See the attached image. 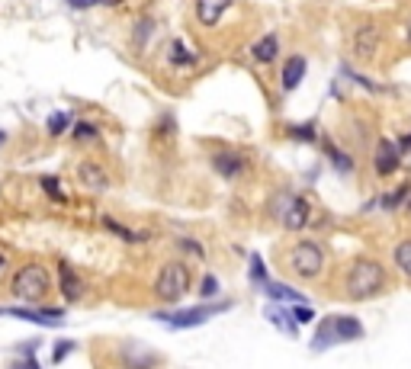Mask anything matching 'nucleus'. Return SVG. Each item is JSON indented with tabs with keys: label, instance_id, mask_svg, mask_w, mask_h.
<instances>
[{
	"label": "nucleus",
	"instance_id": "nucleus-1",
	"mask_svg": "<svg viewBox=\"0 0 411 369\" xmlns=\"http://www.w3.org/2000/svg\"><path fill=\"white\" fill-rule=\"evenodd\" d=\"M382 286H386V270L373 257H360L351 264V270L344 273V293L353 302L373 299V295L382 293Z\"/></svg>",
	"mask_w": 411,
	"mask_h": 369
},
{
	"label": "nucleus",
	"instance_id": "nucleus-2",
	"mask_svg": "<svg viewBox=\"0 0 411 369\" xmlns=\"http://www.w3.org/2000/svg\"><path fill=\"white\" fill-rule=\"evenodd\" d=\"M363 337V324L351 315H328L325 321L318 324L312 340V350H328L335 344H347V340H357Z\"/></svg>",
	"mask_w": 411,
	"mask_h": 369
},
{
	"label": "nucleus",
	"instance_id": "nucleus-3",
	"mask_svg": "<svg viewBox=\"0 0 411 369\" xmlns=\"http://www.w3.org/2000/svg\"><path fill=\"white\" fill-rule=\"evenodd\" d=\"M48 289H52V279H48V270L42 264H23L10 283V293L23 302H42Z\"/></svg>",
	"mask_w": 411,
	"mask_h": 369
},
{
	"label": "nucleus",
	"instance_id": "nucleus-4",
	"mask_svg": "<svg viewBox=\"0 0 411 369\" xmlns=\"http://www.w3.org/2000/svg\"><path fill=\"white\" fill-rule=\"evenodd\" d=\"M274 219L286 232H302L312 222V206L305 203L302 196H296V193H280L274 199Z\"/></svg>",
	"mask_w": 411,
	"mask_h": 369
},
{
	"label": "nucleus",
	"instance_id": "nucleus-5",
	"mask_svg": "<svg viewBox=\"0 0 411 369\" xmlns=\"http://www.w3.org/2000/svg\"><path fill=\"white\" fill-rule=\"evenodd\" d=\"M187 289H190V270H187V264L170 260V264L161 267L158 279H154V295L161 302H180L187 295Z\"/></svg>",
	"mask_w": 411,
	"mask_h": 369
},
{
	"label": "nucleus",
	"instance_id": "nucleus-6",
	"mask_svg": "<svg viewBox=\"0 0 411 369\" xmlns=\"http://www.w3.org/2000/svg\"><path fill=\"white\" fill-rule=\"evenodd\" d=\"M290 270L299 279H315L325 270V250L315 241H299L290 248Z\"/></svg>",
	"mask_w": 411,
	"mask_h": 369
},
{
	"label": "nucleus",
	"instance_id": "nucleus-7",
	"mask_svg": "<svg viewBox=\"0 0 411 369\" xmlns=\"http://www.w3.org/2000/svg\"><path fill=\"white\" fill-rule=\"evenodd\" d=\"M229 311V302H219V305H196V309H180V311H158V321H168L174 331H187V328H199L209 318Z\"/></svg>",
	"mask_w": 411,
	"mask_h": 369
},
{
	"label": "nucleus",
	"instance_id": "nucleus-8",
	"mask_svg": "<svg viewBox=\"0 0 411 369\" xmlns=\"http://www.w3.org/2000/svg\"><path fill=\"white\" fill-rule=\"evenodd\" d=\"M379 42H382V26L376 20H363L351 36V52L360 61H373V55L379 52Z\"/></svg>",
	"mask_w": 411,
	"mask_h": 369
},
{
	"label": "nucleus",
	"instance_id": "nucleus-9",
	"mask_svg": "<svg viewBox=\"0 0 411 369\" xmlns=\"http://www.w3.org/2000/svg\"><path fill=\"white\" fill-rule=\"evenodd\" d=\"M398 164H402L398 145L392 142V138H382V142L376 145V154H373V170L379 173V177H389V173L398 170Z\"/></svg>",
	"mask_w": 411,
	"mask_h": 369
},
{
	"label": "nucleus",
	"instance_id": "nucleus-10",
	"mask_svg": "<svg viewBox=\"0 0 411 369\" xmlns=\"http://www.w3.org/2000/svg\"><path fill=\"white\" fill-rule=\"evenodd\" d=\"M231 0H196V20L206 26V29H213V26L222 23V16L229 13Z\"/></svg>",
	"mask_w": 411,
	"mask_h": 369
},
{
	"label": "nucleus",
	"instance_id": "nucleus-11",
	"mask_svg": "<svg viewBox=\"0 0 411 369\" xmlns=\"http://www.w3.org/2000/svg\"><path fill=\"white\" fill-rule=\"evenodd\" d=\"M77 180H81V187L90 189V193H103V189L109 187L107 170L100 164H93V161H84V164L77 167Z\"/></svg>",
	"mask_w": 411,
	"mask_h": 369
},
{
	"label": "nucleus",
	"instance_id": "nucleus-12",
	"mask_svg": "<svg viewBox=\"0 0 411 369\" xmlns=\"http://www.w3.org/2000/svg\"><path fill=\"white\" fill-rule=\"evenodd\" d=\"M10 315L32 321V324H42V328H55V324H61L65 311L61 309H10Z\"/></svg>",
	"mask_w": 411,
	"mask_h": 369
},
{
	"label": "nucleus",
	"instance_id": "nucleus-13",
	"mask_svg": "<svg viewBox=\"0 0 411 369\" xmlns=\"http://www.w3.org/2000/svg\"><path fill=\"white\" fill-rule=\"evenodd\" d=\"M58 279H61V295H65L68 302H77L81 295H84V283H81V276H77V273L71 270V264H65V260L58 264Z\"/></svg>",
	"mask_w": 411,
	"mask_h": 369
},
{
	"label": "nucleus",
	"instance_id": "nucleus-14",
	"mask_svg": "<svg viewBox=\"0 0 411 369\" xmlns=\"http://www.w3.org/2000/svg\"><path fill=\"white\" fill-rule=\"evenodd\" d=\"M305 58L302 55H292V58H286V65H283V74H280V83H283V90H296L299 83H302L305 77Z\"/></svg>",
	"mask_w": 411,
	"mask_h": 369
},
{
	"label": "nucleus",
	"instance_id": "nucleus-15",
	"mask_svg": "<svg viewBox=\"0 0 411 369\" xmlns=\"http://www.w3.org/2000/svg\"><path fill=\"white\" fill-rule=\"evenodd\" d=\"M213 167L222 173V177H241V170H244V158L238 154V151H219L213 158Z\"/></svg>",
	"mask_w": 411,
	"mask_h": 369
},
{
	"label": "nucleus",
	"instance_id": "nucleus-16",
	"mask_svg": "<svg viewBox=\"0 0 411 369\" xmlns=\"http://www.w3.org/2000/svg\"><path fill=\"white\" fill-rule=\"evenodd\" d=\"M122 363L129 369H151L154 363H158V356H154L151 350H145V347H126V350H122Z\"/></svg>",
	"mask_w": 411,
	"mask_h": 369
},
{
	"label": "nucleus",
	"instance_id": "nucleus-17",
	"mask_svg": "<svg viewBox=\"0 0 411 369\" xmlns=\"http://www.w3.org/2000/svg\"><path fill=\"white\" fill-rule=\"evenodd\" d=\"M251 52H254V58H257L260 65H270V61L276 58V52H280V39L270 32V36H264L260 42H254Z\"/></svg>",
	"mask_w": 411,
	"mask_h": 369
},
{
	"label": "nucleus",
	"instance_id": "nucleus-18",
	"mask_svg": "<svg viewBox=\"0 0 411 369\" xmlns=\"http://www.w3.org/2000/svg\"><path fill=\"white\" fill-rule=\"evenodd\" d=\"M267 318L274 321L276 331H286V337H296V334H299L296 321H292V315L286 309H276V305H270V309H267Z\"/></svg>",
	"mask_w": 411,
	"mask_h": 369
},
{
	"label": "nucleus",
	"instance_id": "nucleus-19",
	"mask_svg": "<svg viewBox=\"0 0 411 369\" xmlns=\"http://www.w3.org/2000/svg\"><path fill=\"white\" fill-rule=\"evenodd\" d=\"M264 289H267V295L276 299V302H296V305H305V295L299 293V289L286 286V283H267Z\"/></svg>",
	"mask_w": 411,
	"mask_h": 369
},
{
	"label": "nucleus",
	"instance_id": "nucleus-20",
	"mask_svg": "<svg viewBox=\"0 0 411 369\" xmlns=\"http://www.w3.org/2000/svg\"><path fill=\"white\" fill-rule=\"evenodd\" d=\"M396 267L411 279V238L396 244Z\"/></svg>",
	"mask_w": 411,
	"mask_h": 369
},
{
	"label": "nucleus",
	"instance_id": "nucleus-21",
	"mask_svg": "<svg viewBox=\"0 0 411 369\" xmlns=\"http://www.w3.org/2000/svg\"><path fill=\"white\" fill-rule=\"evenodd\" d=\"M71 122H74L71 113H52L48 116V135H65L71 128Z\"/></svg>",
	"mask_w": 411,
	"mask_h": 369
},
{
	"label": "nucleus",
	"instance_id": "nucleus-22",
	"mask_svg": "<svg viewBox=\"0 0 411 369\" xmlns=\"http://www.w3.org/2000/svg\"><path fill=\"white\" fill-rule=\"evenodd\" d=\"M103 225H107L113 234H119V238H126V241H142V238H145V234H138V232H132V228L119 225V222H116L113 215H103Z\"/></svg>",
	"mask_w": 411,
	"mask_h": 369
},
{
	"label": "nucleus",
	"instance_id": "nucleus-23",
	"mask_svg": "<svg viewBox=\"0 0 411 369\" xmlns=\"http://www.w3.org/2000/svg\"><path fill=\"white\" fill-rule=\"evenodd\" d=\"M170 61H174V65H196V55L187 52V46H183L180 39H174V42H170Z\"/></svg>",
	"mask_w": 411,
	"mask_h": 369
},
{
	"label": "nucleus",
	"instance_id": "nucleus-24",
	"mask_svg": "<svg viewBox=\"0 0 411 369\" xmlns=\"http://www.w3.org/2000/svg\"><path fill=\"white\" fill-rule=\"evenodd\" d=\"M251 283H257V286H267V283H270V279H267L264 257L260 254H251Z\"/></svg>",
	"mask_w": 411,
	"mask_h": 369
},
{
	"label": "nucleus",
	"instance_id": "nucleus-25",
	"mask_svg": "<svg viewBox=\"0 0 411 369\" xmlns=\"http://www.w3.org/2000/svg\"><path fill=\"white\" fill-rule=\"evenodd\" d=\"M151 32H154V20H148V16H145V20L135 26V48H138V52L148 46V36H151Z\"/></svg>",
	"mask_w": 411,
	"mask_h": 369
},
{
	"label": "nucleus",
	"instance_id": "nucleus-26",
	"mask_svg": "<svg viewBox=\"0 0 411 369\" xmlns=\"http://www.w3.org/2000/svg\"><path fill=\"white\" fill-rule=\"evenodd\" d=\"M325 151H328V158L335 161V164H337V167H341V170H344V173H351V170H353V161H351V158H347V154H344V151H341V148H335V145H328V148H325Z\"/></svg>",
	"mask_w": 411,
	"mask_h": 369
},
{
	"label": "nucleus",
	"instance_id": "nucleus-27",
	"mask_svg": "<svg viewBox=\"0 0 411 369\" xmlns=\"http://www.w3.org/2000/svg\"><path fill=\"white\" fill-rule=\"evenodd\" d=\"M42 189L48 193V199H55V203H65V189H61V183L55 180V177H42Z\"/></svg>",
	"mask_w": 411,
	"mask_h": 369
},
{
	"label": "nucleus",
	"instance_id": "nucleus-28",
	"mask_svg": "<svg viewBox=\"0 0 411 369\" xmlns=\"http://www.w3.org/2000/svg\"><path fill=\"white\" fill-rule=\"evenodd\" d=\"M408 193H411V187H402V189H396V193H386V196H382V206H386V209H396L398 203H405Z\"/></svg>",
	"mask_w": 411,
	"mask_h": 369
},
{
	"label": "nucleus",
	"instance_id": "nucleus-29",
	"mask_svg": "<svg viewBox=\"0 0 411 369\" xmlns=\"http://www.w3.org/2000/svg\"><path fill=\"white\" fill-rule=\"evenodd\" d=\"M290 315H292V321H302V324H312V321H315L312 305H296V309H292Z\"/></svg>",
	"mask_w": 411,
	"mask_h": 369
},
{
	"label": "nucleus",
	"instance_id": "nucleus-30",
	"mask_svg": "<svg viewBox=\"0 0 411 369\" xmlns=\"http://www.w3.org/2000/svg\"><path fill=\"white\" fill-rule=\"evenodd\" d=\"M290 135L299 138V142H312V138H315V126H292Z\"/></svg>",
	"mask_w": 411,
	"mask_h": 369
},
{
	"label": "nucleus",
	"instance_id": "nucleus-31",
	"mask_svg": "<svg viewBox=\"0 0 411 369\" xmlns=\"http://www.w3.org/2000/svg\"><path fill=\"white\" fill-rule=\"evenodd\" d=\"M71 350H74V340H58V344H55V356H52V360H55V363H61L65 356L71 354Z\"/></svg>",
	"mask_w": 411,
	"mask_h": 369
},
{
	"label": "nucleus",
	"instance_id": "nucleus-32",
	"mask_svg": "<svg viewBox=\"0 0 411 369\" xmlns=\"http://www.w3.org/2000/svg\"><path fill=\"white\" fill-rule=\"evenodd\" d=\"M74 138H77V142H87V138H97V128H93V126H87V122H81V126L74 128Z\"/></svg>",
	"mask_w": 411,
	"mask_h": 369
},
{
	"label": "nucleus",
	"instance_id": "nucleus-33",
	"mask_svg": "<svg viewBox=\"0 0 411 369\" xmlns=\"http://www.w3.org/2000/svg\"><path fill=\"white\" fill-rule=\"evenodd\" d=\"M199 293H203V299H213V295L219 293V283H215V276H206L203 286H199Z\"/></svg>",
	"mask_w": 411,
	"mask_h": 369
},
{
	"label": "nucleus",
	"instance_id": "nucleus-34",
	"mask_svg": "<svg viewBox=\"0 0 411 369\" xmlns=\"http://www.w3.org/2000/svg\"><path fill=\"white\" fill-rule=\"evenodd\" d=\"M180 248H183V250H190V254H196V257H203V248H199L196 241H190V238H183Z\"/></svg>",
	"mask_w": 411,
	"mask_h": 369
},
{
	"label": "nucleus",
	"instance_id": "nucleus-35",
	"mask_svg": "<svg viewBox=\"0 0 411 369\" xmlns=\"http://www.w3.org/2000/svg\"><path fill=\"white\" fill-rule=\"evenodd\" d=\"M71 7H90V0H68Z\"/></svg>",
	"mask_w": 411,
	"mask_h": 369
},
{
	"label": "nucleus",
	"instance_id": "nucleus-36",
	"mask_svg": "<svg viewBox=\"0 0 411 369\" xmlns=\"http://www.w3.org/2000/svg\"><path fill=\"white\" fill-rule=\"evenodd\" d=\"M0 145H7V135H4V132H0Z\"/></svg>",
	"mask_w": 411,
	"mask_h": 369
},
{
	"label": "nucleus",
	"instance_id": "nucleus-37",
	"mask_svg": "<svg viewBox=\"0 0 411 369\" xmlns=\"http://www.w3.org/2000/svg\"><path fill=\"white\" fill-rule=\"evenodd\" d=\"M408 36H411V20H408Z\"/></svg>",
	"mask_w": 411,
	"mask_h": 369
},
{
	"label": "nucleus",
	"instance_id": "nucleus-38",
	"mask_svg": "<svg viewBox=\"0 0 411 369\" xmlns=\"http://www.w3.org/2000/svg\"><path fill=\"white\" fill-rule=\"evenodd\" d=\"M0 267H4V257H0Z\"/></svg>",
	"mask_w": 411,
	"mask_h": 369
},
{
	"label": "nucleus",
	"instance_id": "nucleus-39",
	"mask_svg": "<svg viewBox=\"0 0 411 369\" xmlns=\"http://www.w3.org/2000/svg\"><path fill=\"white\" fill-rule=\"evenodd\" d=\"M408 206H411V199H408Z\"/></svg>",
	"mask_w": 411,
	"mask_h": 369
}]
</instances>
